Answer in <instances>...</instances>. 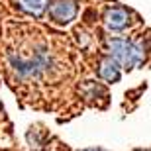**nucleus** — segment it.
Wrapping results in <instances>:
<instances>
[{"mask_svg": "<svg viewBox=\"0 0 151 151\" xmlns=\"http://www.w3.org/2000/svg\"><path fill=\"white\" fill-rule=\"evenodd\" d=\"M98 75L100 78H104L106 83H118L120 81V67L118 63L110 57H104L100 63H98Z\"/></svg>", "mask_w": 151, "mask_h": 151, "instance_id": "4", "label": "nucleus"}, {"mask_svg": "<svg viewBox=\"0 0 151 151\" xmlns=\"http://www.w3.org/2000/svg\"><path fill=\"white\" fill-rule=\"evenodd\" d=\"M18 6L29 16H41L47 8V0H18Z\"/></svg>", "mask_w": 151, "mask_h": 151, "instance_id": "5", "label": "nucleus"}, {"mask_svg": "<svg viewBox=\"0 0 151 151\" xmlns=\"http://www.w3.org/2000/svg\"><path fill=\"white\" fill-rule=\"evenodd\" d=\"M108 53H110V59L118 63V67L122 65L126 69H134L137 67L141 61H143V47L135 41H129V39L124 37H112L108 39Z\"/></svg>", "mask_w": 151, "mask_h": 151, "instance_id": "1", "label": "nucleus"}, {"mask_svg": "<svg viewBox=\"0 0 151 151\" xmlns=\"http://www.w3.org/2000/svg\"><path fill=\"white\" fill-rule=\"evenodd\" d=\"M128 24H129V12L122 6L108 8L106 14H104V26L112 32H122V29L128 28Z\"/></svg>", "mask_w": 151, "mask_h": 151, "instance_id": "2", "label": "nucleus"}, {"mask_svg": "<svg viewBox=\"0 0 151 151\" xmlns=\"http://www.w3.org/2000/svg\"><path fill=\"white\" fill-rule=\"evenodd\" d=\"M49 14L55 22L69 24L77 16V4H75V0H59L49 8Z\"/></svg>", "mask_w": 151, "mask_h": 151, "instance_id": "3", "label": "nucleus"}, {"mask_svg": "<svg viewBox=\"0 0 151 151\" xmlns=\"http://www.w3.org/2000/svg\"><path fill=\"white\" fill-rule=\"evenodd\" d=\"M83 151H96V149H83Z\"/></svg>", "mask_w": 151, "mask_h": 151, "instance_id": "6", "label": "nucleus"}]
</instances>
